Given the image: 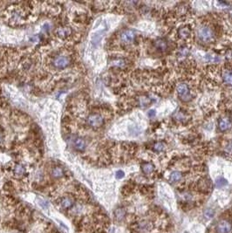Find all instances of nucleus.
<instances>
[{
    "label": "nucleus",
    "instance_id": "12",
    "mask_svg": "<svg viewBox=\"0 0 232 233\" xmlns=\"http://www.w3.org/2000/svg\"><path fill=\"white\" fill-rule=\"evenodd\" d=\"M178 36L182 39H186V38H190L191 35V30L188 26H181L177 31Z\"/></svg>",
    "mask_w": 232,
    "mask_h": 233
},
{
    "label": "nucleus",
    "instance_id": "18",
    "mask_svg": "<svg viewBox=\"0 0 232 233\" xmlns=\"http://www.w3.org/2000/svg\"><path fill=\"white\" fill-rule=\"evenodd\" d=\"M205 60L208 62H210V63H216V62L220 61V57L215 53H212V52L207 53L205 55Z\"/></svg>",
    "mask_w": 232,
    "mask_h": 233
},
{
    "label": "nucleus",
    "instance_id": "17",
    "mask_svg": "<svg viewBox=\"0 0 232 233\" xmlns=\"http://www.w3.org/2000/svg\"><path fill=\"white\" fill-rule=\"evenodd\" d=\"M182 178V174L180 171H173L169 176V181L171 182H177Z\"/></svg>",
    "mask_w": 232,
    "mask_h": 233
},
{
    "label": "nucleus",
    "instance_id": "32",
    "mask_svg": "<svg viewBox=\"0 0 232 233\" xmlns=\"http://www.w3.org/2000/svg\"><path fill=\"white\" fill-rule=\"evenodd\" d=\"M124 172H123L122 170H118L117 172H116V178H118V179H121L124 176Z\"/></svg>",
    "mask_w": 232,
    "mask_h": 233
},
{
    "label": "nucleus",
    "instance_id": "31",
    "mask_svg": "<svg viewBox=\"0 0 232 233\" xmlns=\"http://www.w3.org/2000/svg\"><path fill=\"white\" fill-rule=\"evenodd\" d=\"M156 115V111L155 109H150V110L148 111V116L149 118H153V117H155Z\"/></svg>",
    "mask_w": 232,
    "mask_h": 233
},
{
    "label": "nucleus",
    "instance_id": "25",
    "mask_svg": "<svg viewBox=\"0 0 232 233\" xmlns=\"http://www.w3.org/2000/svg\"><path fill=\"white\" fill-rule=\"evenodd\" d=\"M203 215H204V216L206 217L207 219H210V218H212V217L214 216V215H215V211H214L213 210H211V209H208V210H206V211H204Z\"/></svg>",
    "mask_w": 232,
    "mask_h": 233
},
{
    "label": "nucleus",
    "instance_id": "19",
    "mask_svg": "<svg viewBox=\"0 0 232 233\" xmlns=\"http://www.w3.org/2000/svg\"><path fill=\"white\" fill-rule=\"evenodd\" d=\"M26 173V169L22 164H16L14 167V174L17 176H22Z\"/></svg>",
    "mask_w": 232,
    "mask_h": 233
},
{
    "label": "nucleus",
    "instance_id": "8",
    "mask_svg": "<svg viewBox=\"0 0 232 233\" xmlns=\"http://www.w3.org/2000/svg\"><path fill=\"white\" fill-rule=\"evenodd\" d=\"M232 231L231 224L227 220H222L217 225L218 233H230Z\"/></svg>",
    "mask_w": 232,
    "mask_h": 233
},
{
    "label": "nucleus",
    "instance_id": "23",
    "mask_svg": "<svg viewBox=\"0 0 232 233\" xmlns=\"http://www.w3.org/2000/svg\"><path fill=\"white\" fill-rule=\"evenodd\" d=\"M226 184H227V181H226L224 177H219L216 179V182H215V186H216V188H223V187L225 186Z\"/></svg>",
    "mask_w": 232,
    "mask_h": 233
},
{
    "label": "nucleus",
    "instance_id": "10",
    "mask_svg": "<svg viewBox=\"0 0 232 233\" xmlns=\"http://www.w3.org/2000/svg\"><path fill=\"white\" fill-rule=\"evenodd\" d=\"M71 33H72V29L68 26H59L56 30V34L59 38H67Z\"/></svg>",
    "mask_w": 232,
    "mask_h": 233
},
{
    "label": "nucleus",
    "instance_id": "3",
    "mask_svg": "<svg viewBox=\"0 0 232 233\" xmlns=\"http://www.w3.org/2000/svg\"><path fill=\"white\" fill-rule=\"evenodd\" d=\"M104 118L100 114H91L86 117L87 125L93 128H100L104 125Z\"/></svg>",
    "mask_w": 232,
    "mask_h": 233
},
{
    "label": "nucleus",
    "instance_id": "5",
    "mask_svg": "<svg viewBox=\"0 0 232 233\" xmlns=\"http://www.w3.org/2000/svg\"><path fill=\"white\" fill-rule=\"evenodd\" d=\"M153 229V225L151 222L147 220L141 221L137 223L135 226V230L138 233H148Z\"/></svg>",
    "mask_w": 232,
    "mask_h": 233
},
{
    "label": "nucleus",
    "instance_id": "11",
    "mask_svg": "<svg viewBox=\"0 0 232 233\" xmlns=\"http://www.w3.org/2000/svg\"><path fill=\"white\" fill-rule=\"evenodd\" d=\"M73 147L74 148L78 150V151H80V152H82V151H84L85 149H86V141L83 139V138H81V137H76L74 140H73Z\"/></svg>",
    "mask_w": 232,
    "mask_h": 233
},
{
    "label": "nucleus",
    "instance_id": "6",
    "mask_svg": "<svg viewBox=\"0 0 232 233\" xmlns=\"http://www.w3.org/2000/svg\"><path fill=\"white\" fill-rule=\"evenodd\" d=\"M135 32L133 30L127 29L124 30L120 35L121 41L124 44H131L135 41Z\"/></svg>",
    "mask_w": 232,
    "mask_h": 233
},
{
    "label": "nucleus",
    "instance_id": "29",
    "mask_svg": "<svg viewBox=\"0 0 232 233\" xmlns=\"http://www.w3.org/2000/svg\"><path fill=\"white\" fill-rule=\"evenodd\" d=\"M225 59L227 60H232V49H229L225 52Z\"/></svg>",
    "mask_w": 232,
    "mask_h": 233
},
{
    "label": "nucleus",
    "instance_id": "7",
    "mask_svg": "<svg viewBox=\"0 0 232 233\" xmlns=\"http://www.w3.org/2000/svg\"><path fill=\"white\" fill-rule=\"evenodd\" d=\"M232 127V121L230 117L224 116L218 121V128L221 132H225Z\"/></svg>",
    "mask_w": 232,
    "mask_h": 233
},
{
    "label": "nucleus",
    "instance_id": "33",
    "mask_svg": "<svg viewBox=\"0 0 232 233\" xmlns=\"http://www.w3.org/2000/svg\"><path fill=\"white\" fill-rule=\"evenodd\" d=\"M3 141H4V137H3V135L0 133V145H2V143H3Z\"/></svg>",
    "mask_w": 232,
    "mask_h": 233
},
{
    "label": "nucleus",
    "instance_id": "2",
    "mask_svg": "<svg viewBox=\"0 0 232 233\" xmlns=\"http://www.w3.org/2000/svg\"><path fill=\"white\" fill-rule=\"evenodd\" d=\"M176 91H177V94L180 100L184 102H190L191 100V93H190V89L189 86L186 83H179L176 87Z\"/></svg>",
    "mask_w": 232,
    "mask_h": 233
},
{
    "label": "nucleus",
    "instance_id": "14",
    "mask_svg": "<svg viewBox=\"0 0 232 233\" xmlns=\"http://www.w3.org/2000/svg\"><path fill=\"white\" fill-rule=\"evenodd\" d=\"M141 170L145 175H150L151 173L154 172L155 170V166L153 163L149 162V161H147V162H143L141 165Z\"/></svg>",
    "mask_w": 232,
    "mask_h": 233
},
{
    "label": "nucleus",
    "instance_id": "15",
    "mask_svg": "<svg viewBox=\"0 0 232 233\" xmlns=\"http://www.w3.org/2000/svg\"><path fill=\"white\" fill-rule=\"evenodd\" d=\"M222 78L225 84L232 86V70H224L222 73Z\"/></svg>",
    "mask_w": 232,
    "mask_h": 233
},
{
    "label": "nucleus",
    "instance_id": "22",
    "mask_svg": "<svg viewBox=\"0 0 232 233\" xmlns=\"http://www.w3.org/2000/svg\"><path fill=\"white\" fill-rule=\"evenodd\" d=\"M112 65L115 67L118 68H123L126 67V61L123 59H117L113 60L112 62Z\"/></svg>",
    "mask_w": 232,
    "mask_h": 233
},
{
    "label": "nucleus",
    "instance_id": "13",
    "mask_svg": "<svg viewBox=\"0 0 232 233\" xmlns=\"http://www.w3.org/2000/svg\"><path fill=\"white\" fill-rule=\"evenodd\" d=\"M73 204H74V201L72 199V197L70 196H65L63 197L61 201H60V205L63 209H71V208L73 206Z\"/></svg>",
    "mask_w": 232,
    "mask_h": 233
},
{
    "label": "nucleus",
    "instance_id": "20",
    "mask_svg": "<svg viewBox=\"0 0 232 233\" xmlns=\"http://www.w3.org/2000/svg\"><path fill=\"white\" fill-rule=\"evenodd\" d=\"M114 216L116 217V219L118 220H122L123 218L126 216V210L123 208H118L115 210L114 211Z\"/></svg>",
    "mask_w": 232,
    "mask_h": 233
},
{
    "label": "nucleus",
    "instance_id": "1",
    "mask_svg": "<svg viewBox=\"0 0 232 233\" xmlns=\"http://www.w3.org/2000/svg\"><path fill=\"white\" fill-rule=\"evenodd\" d=\"M197 36L199 39L203 43H209L213 40L214 38V32L210 26H200L197 31Z\"/></svg>",
    "mask_w": 232,
    "mask_h": 233
},
{
    "label": "nucleus",
    "instance_id": "26",
    "mask_svg": "<svg viewBox=\"0 0 232 233\" xmlns=\"http://www.w3.org/2000/svg\"><path fill=\"white\" fill-rule=\"evenodd\" d=\"M150 103V100L148 97H141L140 98V104H141L142 106H147Z\"/></svg>",
    "mask_w": 232,
    "mask_h": 233
},
{
    "label": "nucleus",
    "instance_id": "30",
    "mask_svg": "<svg viewBox=\"0 0 232 233\" xmlns=\"http://www.w3.org/2000/svg\"><path fill=\"white\" fill-rule=\"evenodd\" d=\"M179 54H180V56H186V55H188L189 54V50L187 49V48H181V49H180V52H179Z\"/></svg>",
    "mask_w": 232,
    "mask_h": 233
},
{
    "label": "nucleus",
    "instance_id": "9",
    "mask_svg": "<svg viewBox=\"0 0 232 233\" xmlns=\"http://www.w3.org/2000/svg\"><path fill=\"white\" fill-rule=\"evenodd\" d=\"M154 47L157 51H160L161 52L167 51L168 49V42L164 38H157L154 41Z\"/></svg>",
    "mask_w": 232,
    "mask_h": 233
},
{
    "label": "nucleus",
    "instance_id": "16",
    "mask_svg": "<svg viewBox=\"0 0 232 233\" xmlns=\"http://www.w3.org/2000/svg\"><path fill=\"white\" fill-rule=\"evenodd\" d=\"M153 150L154 152L155 153H160L162 152L166 148V144H165L164 141H157L155 144L152 146Z\"/></svg>",
    "mask_w": 232,
    "mask_h": 233
},
{
    "label": "nucleus",
    "instance_id": "28",
    "mask_svg": "<svg viewBox=\"0 0 232 233\" xmlns=\"http://www.w3.org/2000/svg\"><path fill=\"white\" fill-rule=\"evenodd\" d=\"M225 152L229 155H232V141H230L225 147Z\"/></svg>",
    "mask_w": 232,
    "mask_h": 233
},
{
    "label": "nucleus",
    "instance_id": "21",
    "mask_svg": "<svg viewBox=\"0 0 232 233\" xmlns=\"http://www.w3.org/2000/svg\"><path fill=\"white\" fill-rule=\"evenodd\" d=\"M52 176L54 178H60L64 176V170L60 167H55L52 170Z\"/></svg>",
    "mask_w": 232,
    "mask_h": 233
},
{
    "label": "nucleus",
    "instance_id": "4",
    "mask_svg": "<svg viewBox=\"0 0 232 233\" xmlns=\"http://www.w3.org/2000/svg\"><path fill=\"white\" fill-rule=\"evenodd\" d=\"M52 65L57 69H64L70 65V59L66 55H59L52 60Z\"/></svg>",
    "mask_w": 232,
    "mask_h": 233
},
{
    "label": "nucleus",
    "instance_id": "24",
    "mask_svg": "<svg viewBox=\"0 0 232 233\" xmlns=\"http://www.w3.org/2000/svg\"><path fill=\"white\" fill-rule=\"evenodd\" d=\"M174 118L175 119V120H177V121H185L186 119V115L183 114V112H181V111H179V112H176L175 115H174Z\"/></svg>",
    "mask_w": 232,
    "mask_h": 233
},
{
    "label": "nucleus",
    "instance_id": "27",
    "mask_svg": "<svg viewBox=\"0 0 232 233\" xmlns=\"http://www.w3.org/2000/svg\"><path fill=\"white\" fill-rule=\"evenodd\" d=\"M102 38V32H98L97 34H95L94 36L92 38V41L93 43H98L100 42V40Z\"/></svg>",
    "mask_w": 232,
    "mask_h": 233
}]
</instances>
